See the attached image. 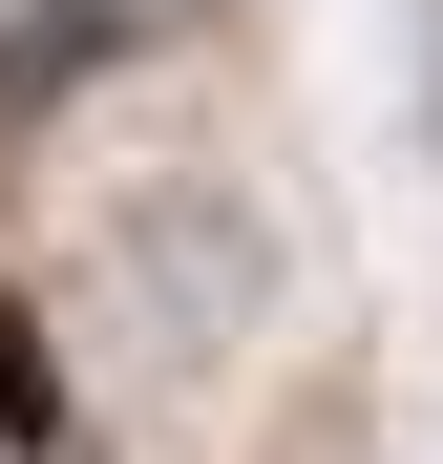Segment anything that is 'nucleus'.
<instances>
[{"label":"nucleus","mask_w":443,"mask_h":464,"mask_svg":"<svg viewBox=\"0 0 443 464\" xmlns=\"http://www.w3.org/2000/svg\"><path fill=\"white\" fill-rule=\"evenodd\" d=\"M0 464H85V422H63V359H43V317L0 295Z\"/></svg>","instance_id":"obj_1"}]
</instances>
